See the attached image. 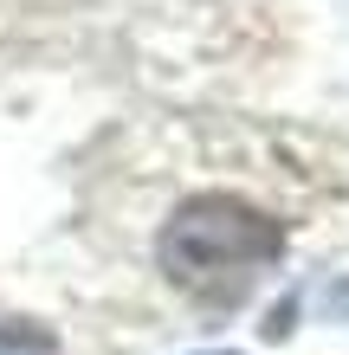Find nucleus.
I'll use <instances>...</instances> for the list:
<instances>
[{
  "mask_svg": "<svg viewBox=\"0 0 349 355\" xmlns=\"http://www.w3.org/2000/svg\"><path fill=\"white\" fill-rule=\"evenodd\" d=\"M284 252V226L272 207H259L239 187H194L169 207L155 233V259L169 271V284L194 310H233L246 304L265 271Z\"/></svg>",
  "mask_w": 349,
  "mask_h": 355,
  "instance_id": "nucleus-1",
  "label": "nucleus"
},
{
  "mask_svg": "<svg viewBox=\"0 0 349 355\" xmlns=\"http://www.w3.org/2000/svg\"><path fill=\"white\" fill-rule=\"evenodd\" d=\"M0 355H58V343L39 323H0Z\"/></svg>",
  "mask_w": 349,
  "mask_h": 355,
  "instance_id": "nucleus-2",
  "label": "nucleus"
}]
</instances>
